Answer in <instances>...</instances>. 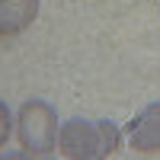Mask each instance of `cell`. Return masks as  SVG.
Segmentation results:
<instances>
[{
	"label": "cell",
	"mask_w": 160,
	"mask_h": 160,
	"mask_svg": "<svg viewBox=\"0 0 160 160\" xmlns=\"http://www.w3.org/2000/svg\"><path fill=\"white\" fill-rule=\"evenodd\" d=\"M122 148L115 122H87V118H68L58 128V151L71 160H96V157H112Z\"/></svg>",
	"instance_id": "cell-1"
},
{
	"label": "cell",
	"mask_w": 160,
	"mask_h": 160,
	"mask_svg": "<svg viewBox=\"0 0 160 160\" xmlns=\"http://www.w3.org/2000/svg\"><path fill=\"white\" fill-rule=\"evenodd\" d=\"M58 112L45 99H26L16 115V138L29 157H48L58 148Z\"/></svg>",
	"instance_id": "cell-2"
},
{
	"label": "cell",
	"mask_w": 160,
	"mask_h": 160,
	"mask_svg": "<svg viewBox=\"0 0 160 160\" xmlns=\"http://www.w3.org/2000/svg\"><path fill=\"white\" fill-rule=\"evenodd\" d=\"M128 144L138 154H160V102H151L128 122Z\"/></svg>",
	"instance_id": "cell-3"
},
{
	"label": "cell",
	"mask_w": 160,
	"mask_h": 160,
	"mask_svg": "<svg viewBox=\"0 0 160 160\" xmlns=\"http://www.w3.org/2000/svg\"><path fill=\"white\" fill-rule=\"evenodd\" d=\"M38 16V0H0V35H19Z\"/></svg>",
	"instance_id": "cell-4"
},
{
	"label": "cell",
	"mask_w": 160,
	"mask_h": 160,
	"mask_svg": "<svg viewBox=\"0 0 160 160\" xmlns=\"http://www.w3.org/2000/svg\"><path fill=\"white\" fill-rule=\"evenodd\" d=\"M10 135H13V112H10V106L0 99V148H7Z\"/></svg>",
	"instance_id": "cell-5"
}]
</instances>
